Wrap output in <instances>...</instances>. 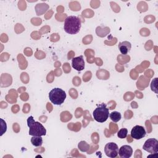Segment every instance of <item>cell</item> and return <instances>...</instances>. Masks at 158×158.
Returning a JSON list of instances; mask_svg holds the SVG:
<instances>
[{
	"label": "cell",
	"instance_id": "cell-1",
	"mask_svg": "<svg viewBox=\"0 0 158 158\" xmlns=\"http://www.w3.org/2000/svg\"><path fill=\"white\" fill-rule=\"evenodd\" d=\"M81 25V20L79 17L75 15H70L65 20L64 29L66 33L74 35L80 31Z\"/></svg>",
	"mask_w": 158,
	"mask_h": 158
},
{
	"label": "cell",
	"instance_id": "cell-2",
	"mask_svg": "<svg viewBox=\"0 0 158 158\" xmlns=\"http://www.w3.org/2000/svg\"><path fill=\"white\" fill-rule=\"evenodd\" d=\"M27 125L29 127V135L31 136H41L46 134V130L43 125L38 122L35 121L33 116L27 118Z\"/></svg>",
	"mask_w": 158,
	"mask_h": 158
},
{
	"label": "cell",
	"instance_id": "cell-3",
	"mask_svg": "<svg viewBox=\"0 0 158 158\" xmlns=\"http://www.w3.org/2000/svg\"><path fill=\"white\" fill-rule=\"evenodd\" d=\"M94 119L100 123L106 122L109 115V109L105 103H101L94 110L93 114Z\"/></svg>",
	"mask_w": 158,
	"mask_h": 158
},
{
	"label": "cell",
	"instance_id": "cell-4",
	"mask_svg": "<svg viewBox=\"0 0 158 158\" xmlns=\"http://www.w3.org/2000/svg\"><path fill=\"white\" fill-rule=\"evenodd\" d=\"M49 98L52 104L55 105H60L64 102L66 98V93L61 88H55L50 91L49 93Z\"/></svg>",
	"mask_w": 158,
	"mask_h": 158
},
{
	"label": "cell",
	"instance_id": "cell-5",
	"mask_svg": "<svg viewBox=\"0 0 158 158\" xmlns=\"http://www.w3.org/2000/svg\"><path fill=\"white\" fill-rule=\"evenodd\" d=\"M143 148L152 154H157L158 152V141L155 138H149L145 141Z\"/></svg>",
	"mask_w": 158,
	"mask_h": 158
},
{
	"label": "cell",
	"instance_id": "cell-6",
	"mask_svg": "<svg viewBox=\"0 0 158 158\" xmlns=\"http://www.w3.org/2000/svg\"><path fill=\"white\" fill-rule=\"evenodd\" d=\"M104 152L106 155L109 157H116L118 154V147L114 142L107 143L104 147Z\"/></svg>",
	"mask_w": 158,
	"mask_h": 158
},
{
	"label": "cell",
	"instance_id": "cell-7",
	"mask_svg": "<svg viewBox=\"0 0 158 158\" xmlns=\"http://www.w3.org/2000/svg\"><path fill=\"white\" fill-rule=\"evenodd\" d=\"M146 132L144 128L140 125L135 126L131 131V136L135 139H140L146 136Z\"/></svg>",
	"mask_w": 158,
	"mask_h": 158
},
{
	"label": "cell",
	"instance_id": "cell-8",
	"mask_svg": "<svg viewBox=\"0 0 158 158\" xmlns=\"http://www.w3.org/2000/svg\"><path fill=\"white\" fill-rule=\"evenodd\" d=\"M72 67L77 71H81L85 68V61L83 56L73 57L72 60Z\"/></svg>",
	"mask_w": 158,
	"mask_h": 158
},
{
	"label": "cell",
	"instance_id": "cell-9",
	"mask_svg": "<svg viewBox=\"0 0 158 158\" xmlns=\"http://www.w3.org/2000/svg\"><path fill=\"white\" fill-rule=\"evenodd\" d=\"M133 149L130 146L123 145L118 150V154L121 158H129L132 156Z\"/></svg>",
	"mask_w": 158,
	"mask_h": 158
},
{
	"label": "cell",
	"instance_id": "cell-10",
	"mask_svg": "<svg viewBox=\"0 0 158 158\" xmlns=\"http://www.w3.org/2000/svg\"><path fill=\"white\" fill-rule=\"evenodd\" d=\"M118 49L120 50V52L122 54L126 55L128 54V52H130L131 48V44L130 42L125 41L119 43L118 45Z\"/></svg>",
	"mask_w": 158,
	"mask_h": 158
},
{
	"label": "cell",
	"instance_id": "cell-11",
	"mask_svg": "<svg viewBox=\"0 0 158 158\" xmlns=\"http://www.w3.org/2000/svg\"><path fill=\"white\" fill-rule=\"evenodd\" d=\"M31 143L35 146H41L43 144V138L41 136H33V137L31 138Z\"/></svg>",
	"mask_w": 158,
	"mask_h": 158
},
{
	"label": "cell",
	"instance_id": "cell-12",
	"mask_svg": "<svg viewBox=\"0 0 158 158\" xmlns=\"http://www.w3.org/2000/svg\"><path fill=\"white\" fill-rule=\"evenodd\" d=\"M109 117H110V119L114 122H118L121 119V117H122L120 113L118 112H117V111H114V112H111L109 114Z\"/></svg>",
	"mask_w": 158,
	"mask_h": 158
},
{
	"label": "cell",
	"instance_id": "cell-13",
	"mask_svg": "<svg viewBox=\"0 0 158 158\" xmlns=\"http://www.w3.org/2000/svg\"><path fill=\"white\" fill-rule=\"evenodd\" d=\"M78 147L82 152H87L89 149V145L85 141H80L78 144Z\"/></svg>",
	"mask_w": 158,
	"mask_h": 158
},
{
	"label": "cell",
	"instance_id": "cell-14",
	"mask_svg": "<svg viewBox=\"0 0 158 158\" xmlns=\"http://www.w3.org/2000/svg\"><path fill=\"white\" fill-rule=\"evenodd\" d=\"M127 133H128V130L125 128H121L117 133V136L119 138L123 139L125 138L127 136Z\"/></svg>",
	"mask_w": 158,
	"mask_h": 158
},
{
	"label": "cell",
	"instance_id": "cell-15",
	"mask_svg": "<svg viewBox=\"0 0 158 158\" xmlns=\"http://www.w3.org/2000/svg\"><path fill=\"white\" fill-rule=\"evenodd\" d=\"M151 90L153 91L155 93L157 94V78H155L151 82Z\"/></svg>",
	"mask_w": 158,
	"mask_h": 158
},
{
	"label": "cell",
	"instance_id": "cell-16",
	"mask_svg": "<svg viewBox=\"0 0 158 158\" xmlns=\"http://www.w3.org/2000/svg\"><path fill=\"white\" fill-rule=\"evenodd\" d=\"M1 127H2V130L4 129V131L6 132V130H7V126H6V122L2 119L1 118Z\"/></svg>",
	"mask_w": 158,
	"mask_h": 158
}]
</instances>
